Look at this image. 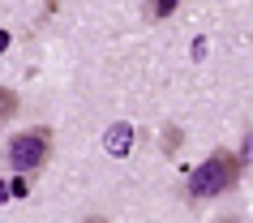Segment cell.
<instances>
[{
	"label": "cell",
	"mask_w": 253,
	"mask_h": 223,
	"mask_svg": "<svg viewBox=\"0 0 253 223\" xmlns=\"http://www.w3.org/2000/svg\"><path fill=\"white\" fill-rule=\"evenodd\" d=\"M236 176H240V155L214 150L206 163H198V168L189 172V193L193 197H219L236 184Z\"/></svg>",
	"instance_id": "obj_1"
},
{
	"label": "cell",
	"mask_w": 253,
	"mask_h": 223,
	"mask_svg": "<svg viewBox=\"0 0 253 223\" xmlns=\"http://www.w3.org/2000/svg\"><path fill=\"white\" fill-rule=\"evenodd\" d=\"M52 159V129H26L9 137V168L17 172H39Z\"/></svg>",
	"instance_id": "obj_2"
},
{
	"label": "cell",
	"mask_w": 253,
	"mask_h": 223,
	"mask_svg": "<svg viewBox=\"0 0 253 223\" xmlns=\"http://www.w3.org/2000/svg\"><path fill=\"white\" fill-rule=\"evenodd\" d=\"M150 4V17H172L180 9V0H146Z\"/></svg>",
	"instance_id": "obj_3"
},
{
	"label": "cell",
	"mask_w": 253,
	"mask_h": 223,
	"mask_svg": "<svg viewBox=\"0 0 253 223\" xmlns=\"http://www.w3.org/2000/svg\"><path fill=\"white\" fill-rule=\"evenodd\" d=\"M125 137H133V133L112 129V133H107V150H112V155H125V150H129V142H125Z\"/></svg>",
	"instance_id": "obj_4"
},
{
	"label": "cell",
	"mask_w": 253,
	"mask_h": 223,
	"mask_svg": "<svg viewBox=\"0 0 253 223\" xmlns=\"http://www.w3.org/2000/svg\"><path fill=\"white\" fill-rule=\"evenodd\" d=\"M13 112H17V94L13 90H0V125L13 116Z\"/></svg>",
	"instance_id": "obj_5"
},
{
	"label": "cell",
	"mask_w": 253,
	"mask_h": 223,
	"mask_svg": "<svg viewBox=\"0 0 253 223\" xmlns=\"http://www.w3.org/2000/svg\"><path fill=\"white\" fill-rule=\"evenodd\" d=\"M163 150L172 155V150H180V129H168V142H163Z\"/></svg>",
	"instance_id": "obj_6"
},
{
	"label": "cell",
	"mask_w": 253,
	"mask_h": 223,
	"mask_svg": "<svg viewBox=\"0 0 253 223\" xmlns=\"http://www.w3.org/2000/svg\"><path fill=\"white\" fill-rule=\"evenodd\" d=\"M9 193H13V197H26L30 184H26V180H13V184H9Z\"/></svg>",
	"instance_id": "obj_7"
},
{
	"label": "cell",
	"mask_w": 253,
	"mask_h": 223,
	"mask_svg": "<svg viewBox=\"0 0 253 223\" xmlns=\"http://www.w3.org/2000/svg\"><path fill=\"white\" fill-rule=\"evenodd\" d=\"M4 47H9V30H0V52H4Z\"/></svg>",
	"instance_id": "obj_8"
},
{
	"label": "cell",
	"mask_w": 253,
	"mask_h": 223,
	"mask_svg": "<svg viewBox=\"0 0 253 223\" xmlns=\"http://www.w3.org/2000/svg\"><path fill=\"white\" fill-rule=\"evenodd\" d=\"M4 197H9V184H4V180H0V202H4Z\"/></svg>",
	"instance_id": "obj_9"
}]
</instances>
